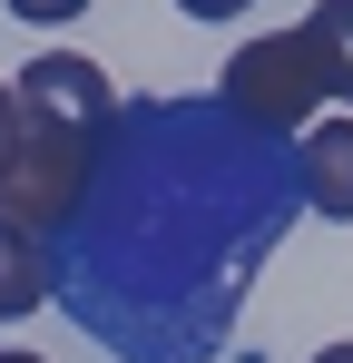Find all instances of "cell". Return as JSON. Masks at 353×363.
<instances>
[{
    "label": "cell",
    "mask_w": 353,
    "mask_h": 363,
    "mask_svg": "<svg viewBox=\"0 0 353 363\" xmlns=\"http://www.w3.org/2000/svg\"><path fill=\"white\" fill-rule=\"evenodd\" d=\"M50 295H59L50 236H30V226H10V216H0V324H20V314H40Z\"/></svg>",
    "instance_id": "cell-4"
},
{
    "label": "cell",
    "mask_w": 353,
    "mask_h": 363,
    "mask_svg": "<svg viewBox=\"0 0 353 363\" xmlns=\"http://www.w3.org/2000/svg\"><path fill=\"white\" fill-rule=\"evenodd\" d=\"M176 10H186V20H245L255 0H176Z\"/></svg>",
    "instance_id": "cell-8"
},
{
    "label": "cell",
    "mask_w": 353,
    "mask_h": 363,
    "mask_svg": "<svg viewBox=\"0 0 353 363\" xmlns=\"http://www.w3.org/2000/svg\"><path fill=\"white\" fill-rule=\"evenodd\" d=\"M304 30H314V50H324V79H334V99L353 108V0H324Z\"/></svg>",
    "instance_id": "cell-5"
},
{
    "label": "cell",
    "mask_w": 353,
    "mask_h": 363,
    "mask_svg": "<svg viewBox=\"0 0 353 363\" xmlns=\"http://www.w3.org/2000/svg\"><path fill=\"white\" fill-rule=\"evenodd\" d=\"M216 108H226L245 138H294L304 147V108H344L334 99V79H324V50H314V30L294 20V30H265V40H245L216 79Z\"/></svg>",
    "instance_id": "cell-1"
},
{
    "label": "cell",
    "mask_w": 353,
    "mask_h": 363,
    "mask_svg": "<svg viewBox=\"0 0 353 363\" xmlns=\"http://www.w3.org/2000/svg\"><path fill=\"white\" fill-rule=\"evenodd\" d=\"M0 363H40V354H20V344H0Z\"/></svg>",
    "instance_id": "cell-10"
},
{
    "label": "cell",
    "mask_w": 353,
    "mask_h": 363,
    "mask_svg": "<svg viewBox=\"0 0 353 363\" xmlns=\"http://www.w3.org/2000/svg\"><path fill=\"white\" fill-rule=\"evenodd\" d=\"M89 0H10V20H40V30H69Z\"/></svg>",
    "instance_id": "cell-7"
},
{
    "label": "cell",
    "mask_w": 353,
    "mask_h": 363,
    "mask_svg": "<svg viewBox=\"0 0 353 363\" xmlns=\"http://www.w3.org/2000/svg\"><path fill=\"white\" fill-rule=\"evenodd\" d=\"M10 89H20V108H40V118H59V128H89V138H108V128H118V89H108V69L79 60V50L30 60Z\"/></svg>",
    "instance_id": "cell-2"
},
{
    "label": "cell",
    "mask_w": 353,
    "mask_h": 363,
    "mask_svg": "<svg viewBox=\"0 0 353 363\" xmlns=\"http://www.w3.org/2000/svg\"><path fill=\"white\" fill-rule=\"evenodd\" d=\"M314 363H353V334H344V344H324V354H314Z\"/></svg>",
    "instance_id": "cell-9"
},
{
    "label": "cell",
    "mask_w": 353,
    "mask_h": 363,
    "mask_svg": "<svg viewBox=\"0 0 353 363\" xmlns=\"http://www.w3.org/2000/svg\"><path fill=\"white\" fill-rule=\"evenodd\" d=\"M20 147H30V108H20V89L0 79V186H10V167H20Z\"/></svg>",
    "instance_id": "cell-6"
},
{
    "label": "cell",
    "mask_w": 353,
    "mask_h": 363,
    "mask_svg": "<svg viewBox=\"0 0 353 363\" xmlns=\"http://www.w3.org/2000/svg\"><path fill=\"white\" fill-rule=\"evenodd\" d=\"M294 196L324 216V226H353V108L304 128V147H294Z\"/></svg>",
    "instance_id": "cell-3"
}]
</instances>
